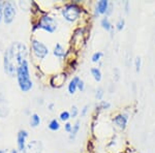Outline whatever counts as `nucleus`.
Wrapping results in <instances>:
<instances>
[{"mask_svg":"<svg viewBox=\"0 0 155 153\" xmlns=\"http://www.w3.org/2000/svg\"><path fill=\"white\" fill-rule=\"evenodd\" d=\"M78 88L81 90V91H83V90H84V82L82 81V80H80L79 84H78Z\"/></svg>","mask_w":155,"mask_h":153,"instance_id":"a878e982","label":"nucleus"},{"mask_svg":"<svg viewBox=\"0 0 155 153\" xmlns=\"http://www.w3.org/2000/svg\"><path fill=\"white\" fill-rule=\"evenodd\" d=\"M2 16H3V3L0 1V22L2 20Z\"/></svg>","mask_w":155,"mask_h":153,"instance_id":"393cba45","label":"nucleus"},{"mask_svg":"<svg viewBox=\"0 0 155 153\" xmlns=\"http://www.w3.org/2000/svg\"><path fill=\"white\" fill-rule=\"evenodd\" d=\"M0 153H5V150H0Z\"/></svg>","mask_w":155,"mask_h":153,"instance_id":"7c9ffc66","label":"nucleus"},{"mask_svg":"<svg viewBox=\"0 0 155 153\" xmlns=\"http://www.w3.org/2000/svg\"><path fill=\"white\" fill-rule=\"evenodd\" d=\"M54 55L56 57H58V58H62V57H64V55H65V51H64L63 47H62L60 44H57L56 46H55Z\"/></svg>","mask_w":155,"mask_h":153,"instance_id":"f8f14e48","label":"nucleus"},{"mask_svg":"<svg viewBox=\"0 0 155 153\" xmlns=\"http://www.w3.org/2000/svg\"><path fill=\"white\" fill-rule=\"evenodd\" d=\"M124 24H125V22H124V20H123V19H120L119 21L117 22V24H116V28H117V30H118V31H120V30L123 29Z\"/></svg>","mask_w":155,"mask_h":153,"instance_id":"6ab92c4d","label":"nucleus"},{"mask_svg":"<svg viewBox=\"0 0 155 153\" xmlns=\"http://www.w3.org/2000/svg\"><path fill=\"white\" fill-rule=\"evenodd\" d=\"M125 6H126V12H128V2L125 3Z\"/></svg>","mask_w":155,"mask_h":153,"instance_id":"c85d7f7f","label":"nucleus"},{"mask_svg":"<svg viewBox=\"0 0 155 153\" xmlns=\"http://www.w3.org/2000/svg\"><path fill=\"white\" fill-rule=\"evenodd\" d=\"M11 153H18V152H17V150H12Z\"/></svg>","mask_w":155,"mask_h":153,"instance_id":"2f4dec72","label":"nucleus"},{"mask_svg":"<svg viewBox=\"0 0 155 153\" xmlns=\"http://www.w3.org/2000/svg\"><path fill=\"white\" fill-rule=\"evenodd\" d=\"M59 127H60L59 122L57 121L56 119L51 120V122L49 123V128L51 129V130H53V131H55V130H58Z\"/></svg>","mask_w":155,"mask_h":153,"instance_id":"f3484780","label":"nucleus"},{"mask_svg":"<svg viewBox=\"0 0 155 153\" xmlns=\"http://www.w3.org/2000/svg\"><path fill=\"white\" fill-rule=\"evenodd\" d=\"M134 64H136V71L139 72L140 69H141V58H140V57H137V58H136Z\"/></svg>","mask_w":155,"mask_h":153,"instance_id":"412c9836","label":"nucleus"},{"mask_svg":"<svg viewBox=\"0 0 155 153\" xmlns=\"http://www.w3.org/2000/svg\"><path fill=\"white\" fill-rule=\"evenodd\" d=\"M60 120L61 121H67V120L71 118V114H69L68 112H66V111H64V112H62L61 114H60Z\"/></svg>","mask_w":155,"mask_h":153,"instance_id":"a211bd4d","label":"nucleus"},{"mask_svg":"<svg viewBox=\"0 0 155 153\" xmlns=\"http://www.w3.org/2000/svg\"><path fill=\"white\" fill-rule=\"evenodd\" d=\"M41 123V118L37 114H33L31 116V120H30V124H31L32 127H36L37 125H39Z\"/></svg>","mask_w":155,"mask_h":153,"instance_id":"ddd939ff","label":"nucleus"},{"mask_svg":"<svg viewBox=\"0 0 155 153\" xmlns=\"http://www.w3.org/2000/svg\"><path fill=\"white\" fill-rule=\"evenodd\" d=\"M101 26H102V28L106 29L107 31H110V30L112 29V25L110 23V21L107 18H104L101 20Z\"/></svg>","mask_w":155,"mask_h":153,"instance_id":"dca6fc26","label":"nucleus"},{"mask_svg":"<svg viewBox=\"0 0 155 153\" xmlns=\"http://www.w3.org/2000/svg\"><path fill=\"white\" fill-rule=\"evenodd\" d=\"M37 28L44 29L46 31L50 32V33H53L55 30L57 29V22L55 21L54 18L49 16H45L39 20V23Z\"/></svg>","mask_w":155,"mask_h":153,"instance_id":"20e7f679","label":"nucleus"},{"mask_svg":"<svg viewBox=\"0 0 155 153\" xmlns=\"http://www.w3.org/2000/svg\"><path fill=\"white\" fill-rule=\"evenodd\" d=\"M16 14V5H15L14 2L8 1L3 4V19L6 24H9L14 21Z\"/></svg>","mask_w":155,"mask_h":153,"instance_id":"39448f33","label":"nucleus"},{"mask_svg":"<svg viewBox=\"0 0 155 153\" xmlns=\"http://www.w3.org/2000/svg\"><path fill=\"white\" fill-rule=\"evenodd\" d=\"M109 1L107 0H101L99 1L98 3L96 4V8H95V16L97 15H101V14H106L107 8H109Z\"/></svg>","mask_w":155,"mask_h":153,"instance_id":"1a4fd4ad","label":"nucleus"},{"mask_svg":"<svg viewBox=\"0 0 155 153\" xmlns=\"http://www.w3.org/2000/svg\"><path fill=\"white\" fill-rule=\"evenodd\" d=\"M71 129H72V126L71 123H66L65 124V130L67 132H71Z\"/></svg>","mask_w":155,"mask_h":153,"instance_id":"bb28decb","label":"nucleus"},{"mask_svg":"<svg viewBox=\"0 0 155 153\" xmlns=\"http://www.w3.org/2000/svg\"><path fill=\"white\" fill-rule=\"evenodd\" d=\"M91 74H92V76H93L95 81L99 82L101 80V71H99L98 68H96V67L91 68Z\"/></svg>","mask_w":155,"mask_h":153,"instance_id":"4468645a","label":"nucleus"},{"mask_svg":"<svg viewBox=\"0 0 155 153\" xmlns=\"http://www.w3.org/2000/svg\"><path fill=\"white\" fill-rule=\"evenodd\" d=\"M127 120H128V116L125 114H123V115H118V116L115 117L114 121L120 128H124V127L126 126Z\"/></svg>","mask_w":155,"mask_h":153,"instance_id":"9d476101","label":"nucleus"},{"mask_svg":"<svg viewBox=\"0 0 155 153\" xmlns=\"http://www.w3.org/2000/svg\"><path fill=\"white\" fill-rule=\"evenodd\" d=\"M53 107H54V105H53V104L50 105V110H53Z\"/></svg>","mask_w":155,"mask_h":153,"instance_id":"c756f323","label":"nucleus"},{"mask_svg":"<svg viewBox=\"0 0 155 153\" xmlns=\"http://www.w3.org/2000/svg\"><path fill=\"white\" fill-rule=\"evenodd\" d=\"M79 129H80V121H77L76 124L72 125V129H71V135H69V139H71V140L74 139V137L77 135L78 131H79Z\"/></svg>","mask_w":155,"mask_h":153,"instance_id":"2eb2a0df","label":"nucleus"},{"mask_svg":"<svg viewBox=\"0 0 155 153\" xmlns=\"http://www.w3.org/2000/svg\"><path fill=\"white\" fill-rule=\"evenodd\" d=\"M32 50H33L35 56L39 59H44L45 57L49 54L48 48L45 46L42 42L36 41V39H33V41H32Z\"/></svg>","mask_w":155,"mask_h":153,"instance_id":"423d86ee","label":"nucleus"},{"mask_svg":"<svg viewBox=\"0 0 155 153\" xmlns=\"http://www.w3.org/2000/svg\"><path fill=\"white\" fill-rule=\"evenodd\" d=\"M28 134H27L26 130H20L17 135V140H18V148L22 153H24L25 151V147H26V138Z\"/></svg>","mask_w":155,"mask_h":153,"instance_id":"0eeeda50","label":"nucleus"},{"mask_svg":"<svg viewBox=\"0 0 155 153\" xmlns=\"http://www.w3.org/2000/svg\"><path fill=\"white\" fill-rule=\"evenodd\" d=\"M80 82V79L78 77H74V79L71 80V83H69L68 85V92L71 94H74V92H76V90L78 88V84H79Z\"/></svg>","mask_w":155,"mask_h":153,"instance_id":"9b49d317","label":"nucleus"},{"mask_svg":"<svg viewBox=\"0 0 155 153\" xmlns=\"http://www.w3.org/2000/svg\"><path fill=\"white\" fill-rule=\"evenodd\" d=\"M110 107H111L110 102H107V101H101V106H99L101 109H109Z\"/></svg>","mask_w":155,"mask_h":153,"instance_id":"b1692460","label":"nucleus"},{"mask_svg":"<svg viewBox=\"0 0 155 153\" xmlns=\"http://www.w3.org/2000/svg\"><path fill=\"white\" fill-rule=\"evenodd\" d=\"M101 56H102L101 52H96V53H94L93 55H92V61H93V62H97L99 59H101Z\"/></svg>","mask_w":155,"mask_h":153,"instance_id":"aec40b11","label":"nucleus"},{"mask_svg":"<svg viewBox=\"0 0 155 153\" xmlns=\"http://www.w3.org/2000/svg\"><path fill=\"white\" fill-rule=\"evenodd\" d=\"M87 111H88V106H85L83 108V110H82V113H81L82 116H85V115H86V113H87Z\"/></svg>","mask_w":155,"mask_h":153,"instance_id":"cd10ccee","label":"nucleus"},{"mask_svg":"<svg viewBox=\"0 0 155 153\" xmlns=\"http://www.w3.org/2000/svg\"><path fill=\"white\" fill-rule=\"evenodd\" d=\"M102 95H104V91H102L101 88H98V89H97V91H96V94H95L96 98L97 99H101L102 98Z\"/></svg>","mask_w":155,"mask_h":153,"instance_id":"5701e85b","label":"nucleus"},{"mask_svg":"<svg viewBox=\"0 0 155 153\" xmlns=\"http://www.w3.org/2000/svg\"><path fill=\"white\" fill-rule=\"evenodd\" d=\"M78 108L76 107V106H74L71 108V113H69V114H71V117H72V118H74L78 115Z\"/></svg>","mask_w":155,"mask_h":153,"instance_id":"4be33fe9","label":"nucleus"},{"mask_svg":"<svg viewBox=\"0 0 155 153\" xmlns=\"http://www.w3.org/2000/svg\"><path fill=\"white\" fill-rule=\"evenodd\" d=\"M27 48L22 42H14L4 54V71L9 76H14L17 68L26 60Z\"/></svg>","mask_w":155,"mask_h":153,"instance_id":"f257e3e1","label":"nucleus"},{"mask_svg":"<svg viewBox=\"0 0 155 153\" xmlns=\"http://www.w3.org/2000/svg\"><path fill=\"white\" fill-rule=\"evenodd\" d=\"M24 153H41V144L37 141H33L29 143L25 147Z\"/></svg>","mask_w":155,"mask_h":153,"instance_id":"6e6552de","label":"nucleus"},{"mask_svg":"<svg viewBox=\"0 0 155 153\" xmlns=\"http://www.w3.org/2000/svg\"><path fill=\"white\" fill-rule=\"evenodd\" d=\"M80 14H81V9L77 4H68L62 9V15H63L64 19L68 22H74L79 18Z\"/></svg>","mask_w":155,"mask_h":153,"instance_id":"7ed1b4c3","label":"nucleus"},{"mask_svg":"<svg viewBox=\"0 0 155 153\" xmlns=\"http://www.w3.org/2000/svg\"><path fill=\"white\" fill-rule=\"evenodd\" d=\"M17 79H18V84L20 89L23 92H28L32 88V81L30 80L29 75V67L27 60L22 62V64L17 68Z\"/></svg>","mask_w":155,"mask_h":153,"instance_id":"f03ea898","label":"nucleus"}]
</instances>
